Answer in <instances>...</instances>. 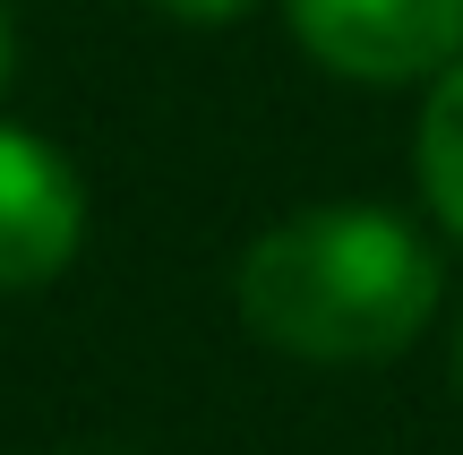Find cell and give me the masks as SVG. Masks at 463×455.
<instances>
[{"label":"cell","mask_w":463,"mask_h":455,"mask_svg":"<svg viewBox=\"0 0 463 455\" xmlns=\"http://www.w3.org/2000/svg\"><path fill=\"white\" fill-rule=\"evenodd\" d=\"M9 61H17V34H9V9H0V78H9Z\"/></svg>","instance_id":"6"},{"label":"cell","mask_w":463,"mask_h":455,"mask_svg":"<svg viewBox=\"0 0 463 455\" xmlns=\"http://www.w3.org/2000/svg\"><path fill=\"white\" fill-rule=\"evenodd\" d=\"M86 241V189L61 147L0 120V292H34L78 258Z\"/></svg>","instance_id":"3"},{"label":"cell","mask_w":463,"mask_h":455,"mask_svg":"<svg viewBox=\"0 0 463 455\" xmlns=\"http://www.w3.org/2000/svg\"><path fill=\"white\" fill-rule=\"evenodd\" d=\"M455 378H463V327H455Z\"/></svg>","instance_id":"7"},{"label":"cell","mask_w":463,"mask_h":455,"mask_svg":"<svg viewBox=\"0 0 463 455\" xmlns=\"http://www.w3.org/2000/svg\"><path fill=\"white\" fill-rule=\"evenodd\" d=\"M300 52L352 86H412L463 52V0H283Z\"/></svg>","instance_id":"2"},{"label":"cell","mask_w":463,"mask_h":455,"mask_svg":"<svg viewBox=\"0 0 463 455\" xmlns=\"http://www.w3.org/2000/svg\"><path fill=\"white\" fill-rule=\"evenodd\" d=\"M420 198H430V215L447 223L463 241V52L447 69H438L430 103H420Z\"/></svg>","instance_id":"4"},{"label":"cell","mask_w":463,"mask_h":455,"mask_svg":"<svg viewBox=\"0 0 463 455\" xmlns=\"http://www.w3.org/2000/svg\"><path fill=\"white\" fill-rule=\"evenodd\" d=\"M438 250L395 206H300L241 250L232 301L258 344L292 361H395L438 318Z\"/></svg>","instance_id":"1"},{"label":"cell","mask_w":463,"mask_h":455,"mask_svg":"<svg viewBox=\"0 0 463 455\" xmlns=\"http://www.w3.org/2000/svg\"><path fill=\"white\" fill-rule=\"evenodd\" d=\"M164 17H181V26H232V17H249L258 0H155Z\"/></svg>","instance_id":"5"}]
</instances>
